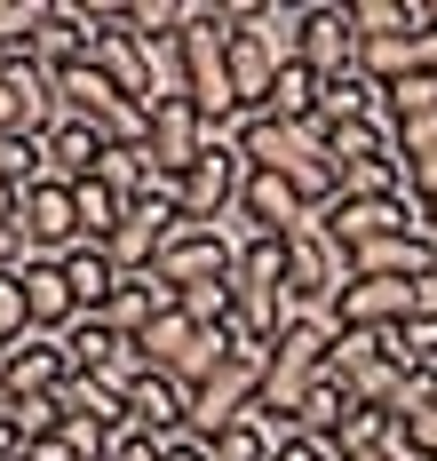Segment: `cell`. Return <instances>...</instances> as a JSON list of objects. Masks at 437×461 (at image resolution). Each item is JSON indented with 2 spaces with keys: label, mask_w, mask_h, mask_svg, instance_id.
Wrapping results in <instances>:
<instances>
[{
  "label": "cell",
  "mask_w": 437,
  "mask_h": 461,
  "mask_svg": "<svg viewBox=\"0 0 437 461\" xmlns=\"http://www.w3.org/2000/svg\"><path fill=\"white\" fill-rule=\"evenodd\" d=\"M318 223H326V239H334L342 255H358V247H374L389 230H422V207L406 191H389V199H334Z\"/></svg>",
  "instance_id": "cell-12"
},
{
  "label": "cell",
  "mask_w": 437,
  "mask_h": 461,
  "mask_svg": "<svg viewBox=\"0 0 437 461\" xmlns=\"http://www.w3.org/2000/svg\"><path fill=\"white\" fill-rule=\"evenodd\" d=\"M56 342H64V366H72V374H111V366H120V350H128L103 319H72Z\"/></svg>",
  "instance_id": "cell-24"
},
{
  "label": "cell",
  "mask_w": 437,
  "mask_h": 461,
  "mask_svg": "<svg viewBox=\"0 0 437 461\" xmlns=\"http://www.w3.org/2000/svg\"><path fill=\"white\" fill-rule=\"evenodd\" d=\"M120 24H128L144 48H175V41H183V24H192V0H128Z\"/></svg>",
  "instance_id": "cell-28"
},
{
  "label": "cell",
  "mask_w": 437,
  "mask_h": 461,
  "mask_svg": "<svg viewBox=\"0 0 437 461\" xmlns=\"http://www.w3.org/2000/svg\"><path fill=\"white\" fill-rule=\"evenodd\" d=\"M16 286H24V326H32V334H64V326L80 319V303H72L64 271L40 263V255H24V263H16Z\"/></svg>",
  "instance_id": "cell-20"
},
{
  "label": "cell",
  "mask_w": 437,
  "mask_h": 461,
  "mask_svg": "<svg viewBox=\"0 0 437 461\" xmlns=\"http://www.w3.org/2000/svg\"><path fill=\"white\" fill-rule=\"evenodd\" d=\"M16 334H32V326H24V286H16V271H0V350H8Z\"/></svg>",
  "instance_id": "cell-36"
},
{
  "label": "cell",
  "mask_w": 437,
  "mask_h": 461,
  "mask_svg": "<svg viewBox=\"0 0 437 461\" xmlns=\"http://www.w3.org/2000/svg\"><path fill=\"white\" fill-rule=\"evenodd\" d=\"M422 311H437V278H430V286H422Z\"/></svg>",
  "instance_id": "cell-46"
},
{
  "label": "cell",
  "mask_w": 437,
  "mask_h": 461,
  "mask_svg": "<svg viewBox=\"0 0 437 461\" xmlns=\"http://www.w3.org/2000/svg\"><path fill=\"white\" fill-rule=\"evenodd\" d=\"M64 382H72V366H64V342H56V334H16V342L0 350V406L56 398Z\"/></svg>",
  "instance_id": "cell-10"
},
{
  "label": "cell",
  "mask_w": 437,
  "mask_h": 461,
  "mask_svg": "<svg viewBox=\"0 0 437 461\" xmlns=\"http://www.w3.org/2000/svg\"><path fill=\"white\" fill-rule=\"evenodd\" d=\"M294 64H302V72H318V88H326V80H342V72H358V32H350V8H342V0L302 8Z\"/></svg>",
  "instance_id": "cell-13"
},
{
  "label": "cell",
  "mask_w": 437,
  "mask_h": 461,
  "mask_svg": "<svg viewBox=\"0 0 437 461\" xmlns=\"http://www.w3.org/2000/svg\"><path fill=\"white\" fill-rule=\"evenodd\" d=\"M239 184H246V151H239L231 136H215V143L192 159V176L175 184V199H183V215H192V223H231Z\"/></svg>",
  "instance_id": "cell-8"
},
{
  "label": "cell",
  "mask_w": 437,
  "mask_h": 461,
  "mask_svg": "<svg viewBox=\"0 0 437 461\" xmlns=\"http://www.w3.org/2000/svg\"><path fill=\"white\" fill-rule=\"evenodd\" d=\"M246 8H254V0H231V8H223V48H231V95H239V120H254V112L271 104V80H279V64H271V48L254 41Z\"/></svg>",
  "instance_id": "cell-14"
},
{
  "label": "cell",
  "mask_w": 437,
  "mask_h": 461,
  "mask_svg": "<svg viewBox=\"0 0 437 461\" xmlns=\"http://www.w3.org/2000/svg\"><path fill=\"white\" fill-rule=\"evenodd\" d=\"M167 311H175V286L159 271H120V294L103 303V326H111L120 342H136V334H144L151 319H167Z\"/></svg>",
  "instance_id": "cell-19"
},
{
  "label": "cell",
  "mask_w": 437,
  "mask_h": 461,
  "mask_svg": "<svg viewBox=\"0 0 437 461\" xmlns=\"http://www.w3.org/2000/svg\"><path fill=\"white\" fill-rule=\"evenodd\" d=\"M389 358V334H366V326H334V342H326V382H358V374H374Z\"/></svg>",
  "instance_id": "cell-25"
},
{
  "label": "cell",
  "mask_w": 437,
  "mask_h": 461,
  "mask_svg": "<svg viewBox=\"0 0 437 461\" xmlns=\"http://www.w3.org/2000/svg\"><path fill=\"white\" fill-rule=\"evenodd\" d=\"M128 429H144V438H159V446L192 438V390L167 382V374H144V382L128 390Z\"/></svg>",
  "instance_id": "cell-17"
},
{
  "label": "cell",
  "mask_w": 437,
  "mask_h": 461,
  "mask_svg": "<svg viewBox=\"0 0 437 461\" xmlns=\"http://www.w3.org/2000/svg\"><path fill=\"white\" fill-rule=\"evenodd\" d=\"M389 358L414 374V366H437V311H422V319H406L397 334H389Z\"/></svg>",
  "instance_id": "cell-33"
},
{
  "label": "cell",
  "mask_w": 437,
  "mask_h": 461,
  "mask_svg": "<svg viewBox=\"0 0 437 461\" xmlns=\"http://www.w3.org/2000/svg\"><path fill=\"white\" fill-rule=\"evenodd\" d=\"M175 215H183L175 199H128L120 230L103 239V247H111V263H120V271H151V263H159V239H167Z\"/></svg>",
  "instance_id": "cell-18"
},
{
  "label": "cell",
  "mask_w": 437,
  "mask_h": 461,
  "mask_svg": "<svg viewBox=\"0 0 437 461\" xmlns=\"http://www.w3.org/2000/svg\"><path fill=\"white\" fill-rule=\"evenodd\" d=\"M16 199H24V191H16V184H0V215H16Z\"/></svg>",
  "instance_id": "cell-44"
},
{
  "label": "cell",
  "mask_w": 437,
  "mask_h": 461,
  "mask_svg": "<svg viewBox=\"0 0 437 461\" xmlns=\"http://www.w3.org/2000/svg\"><path fill=\"white\" fill-rule=\"evenodd\" d=\"M342 120H382V88L366 72H342L318 88V128H342Z\"/></svg>",
  "instance_id": "cell-26"
},
{
  "label": "cell",
  "mask_w": 437,
  "mask_h": 461,
  "mask_svg": "<svg viewBox=\"0 0 437 461\" xmlns=\"http://www.w3.org/2000/svg\"><path fill=\"white\" fill-rule=\"evenodd\" d=\"M16 239H24V255H40V263L72 255V247H80V207H72V184L40 176V184L24 191V199H16Z\"/></svg>",
  "instance_id": "cell-9"
},
{
  "label": "cell",
  "mask_w": 437,
  "mask_h": 461,
  "mask_svg": "<svg viewBox=\"0 0 437 461\" xmlns=\"http://www.w3.org/2000/svg\"><path fill=\"white\" fill-rule=\"evenodd\" d=\"M254 398H263V342H239V350L192 390V438L207 446L215 429L246 421V414H254Z\"/></svg>",
  "instance_id": "cell-5"
},
{
  "label": "cell",
  "mask_w": 437,
  "mask_h": 461,
  "mask_svg": "<svg viewBox=\"0 0 437 461\" xmlns=\"http://www.w3.org/2000/svg\"><path fill=\"white\" fill-rule=\"evenodd\" d=\"M326 319L334 326H366V334H397L406 319H422V286H406V278H350Z\"/></svg>",
  "instance_id": "cell-11"
},
{
  "label": "cell",
  "mask_w": 437,
  "mask_h": 461,
  "mask_svg": "<svg viewBox=\"0 0 437 461\" xmlns=\"http://www.w3.org/2000/svg\"><path fill=\"white\" fill-rule=\"evenodd\" d=\"M207 143H215V128L199 120L183 95H159V104L144 112V159H151V176L183 184V176H192V159L207 151Z\"/></svg>",
  "instance_id": "cell-7"
},
{
  "label": "cell",
  "mask_w": 437,
  "mask_h": 461,
  "mask_svg": "<svg viewBox=\"0 0 437 461\" xmlns=\"http://www.w3.org/2000/svg\"><path fill=\"white\" fill-rule=\"evenodd\" d=\"M406 199H414V207H422V199H437V151L406 167Z\"/></svg>",
  "instance_id": "cell-38"
},
{
  "label": "cell",
  "mask_w": 437,
  "mask_h": 461,
  "mask_svg": "<svg viewBox=\"0 0 437 461\" xmlns=\"http://www.w3.org/2000/svg\"><path fill=\"white\" fill-rule=\"evenodd\" d=\"M0 461H24V438H16V421L0 414Z\"/></svg>",
  "instance_id": "cell-42"
},
{
  "label": "cell",
  "mask_w": 437,
  "mask_h": 461,
  "mask_svg": "<svg viewBox=\"0 0 437 461\" xmlns=\"http://www.w3.org/2000/svg\"><path fill=\"white\" fill-rule=\"evenodd\" d=\"M56 128V88L32 56L0 64V136H49Z\"/></svg>",
  "instance_id": "cell-15"
},
{
  "label": "cell",
  "mask_w": 437,
  "mask_h": 461,
  "mask_svg": "<svg viewBox=\"0 0 437 461\" xmlns=\"http://www.w3.org/2000/svg\"><path fill=\"white\" fill-rule=\"evenodd\" d=\"M422 230H430V239H437V199H422Z\"/></svg>",
  "instance_id": "cell-45"
},
{
  "label": "cell",
  "mask_w": 437,
  "mask_h": 461,
  "mask_svg": "<svg viewBox=\"0 0 437 461\" xmlns=\"http://www.w3.org/2000/svg\"><path fill=\"white\" fill-rule=\"evenodd\" d=\"M342 414H350V390H342V382H318V390H310V398L294 406V429L326 446V438H334V429H342Z\"/></svg>",
  "instance_id": "cell-30"
},
{
  "label": "cell",
  "mask_w": 437,
  "mask_h": 461,
  "mask_svg": "<svg viewBox=\"0 0 437 461\" xmlns=\"http://www.w3.org/2000/svg\"><path fill=\"white\" fill-rule=\"evenodd\" d=\"M40 151H49V176H56V184H88L111 143H103L96 128H80V120H56L49 136H40Z\"/></svg>",
  "instance_id": "cell-22"
},
{
  "label": "cell",
  "mask_w": 437,
  "mask_h": 461,
  "mask_svg": "<svg viewBox=\"0 0 437 461\" xmlns=\"http://www.w3.org/2000/svg\"><path fill=\"white\" fill-rule=\"evenodd\" d=\"M207 454H215V461H279V446H271V429H263V421L246 414V421H231V429H215V438H207Z\"/></svg>",
  "instance_id": "cell-32"
},
{
  "label": "cell",
  "mask_w": 437,
  "mask_h": 461,
  "mask_svg": "<svg viewBox=\"0 0 437 461\" xmlns=\"http://www.w3.org/2000/svg\"><path fill=\"white\" fill-rule=\"evenodd\" d=\"M88 64H96V72H103V80H111L120 95H128L136 112H151V104H159V64H151V48L136 41L128 24L96 32V41H88Z\"/></svg>",
  "instance_id": "cell-16"
},
{
  "label": "cell",
  "mask_w": 437,
  "mask_h": 461,
  "mask_svg": "<svg viewBox=\"0 0 437 461\" xmlns=\"http://www.w3.org/2000/svg\"><path fill=\"white\" fill-rule=\"evenodd\" d=\"M342 286H350V255L326 239V223L318 215L294 223L287 230V303H294V319H326Z\"/></svg>",
  "instance_id": "cell-4"
},
{
  "label": "cell",
  "mask_w": 437,
  "mask_h": 461,
  "mask_svg": "<svg viewBox=\"0 0 437 461\" xmlns=\"http://www.w3.org/2000/svg\"><path fill=\"white\" fill-rule=\"evenodd\" d=\"M389 151H397V167L430 159V151H437V112H414V120H389Z\"/></svg>",
  "instance_id": "cell-34"
},
{
  "label": "cell",
  "mask_w": 437,
  "mask_h": 461,
  "mask_svg": "<svg viewBox=\"0 0 437 461\" xmlns=\"http://www.w3.org/2000/svg\"><path fill=\"white\" fill-rule=\"evenodd\" d=\"M326 342H334V319H294L263 350V398H254V414H294L326 382Z\"/></svg>",
  "instance_id": "cell-3"
},
{
  "label": "cell",
  "mask_w": 437,
  "mask_h": 461,
  "mask_svg": "<svg viewBox=\"0 0 437 461\" xmlns=\"http://www.w3.org/2000/svg\"><path fill=\"white\" fill-rule=\"evenodd\" d=\"M72 207H80V239H96V247L120 230V215H128V199H120L111 184H96V176H88V184H72Z\"/></svg>",
  "instance_id": "cell-29"
},
{
  "label": "cell",
  "mask_w": 437,
  "mask_h": 461,
  "mask_svg": "<svg viewBox=\"0 0 437 461\" xmlns=\"http://www.w3.org/2000/svg\"><path fill=\"white\" fill-rule=\"evenodd\" d=\"M175 95L192 104L215 136H231V128H239L231 48H223V8H207V0H192V24H183V41H175Z\"/></svg>",
  "instance_id": "cell-2"
},
{
  "label": "cell",
  "mask_w": 437,
  "mask_h": 461,
  "mask_svg": "<svg viewBox=\"0 0 437 461\" xmlns=\"http://www.w3.org/2000/svg\"><path fill=\"white\" fill-rule=\"evenodd\" d=\"M40 24H49V0H0V64L8 56H32Z\"/></svg>",
  "instance_id": "cell-31"
},
{
  "label": "cell",
  "mask_w": 437,
  "mask_h": 461,
  "mask_svg": "<svg viewBox=\"0 0 437 461\" xmlns=\"http://www.w3.org/2000/svg\"><path fill=\"white\" fill-rule=\"evenodd\" d=\"M103 461H167V446H159V438H144V429H120V438L103 446Z\"/></svg>",
  "instance_id": "cell-37"
},
{
  "label": "cell",
  "mask_w": 437,
  "mask_h": 461,
  "mask_svg": "<svg viewBox=\"0 0 437 461\" xmlns=\"http://www.w3.org/2000/svg\"><path fill=\"white\" fill-rule=\"evenodd\" d=\"M24 461H80L64 438H40V446H24Z\"/></svg>",
  "instance_id": "cell-41"
},
{
  "label": "cell",
  "mask_w": 437,
  "mask_h": 461,
  "mask_svg": "<svg viewBox=\"0 0 437 461\" xmlns=\"http://www.w3.org/2000/svg\"><path fill=\"white\" fill-rule=\"evenodd\" d=\"M56 271H64V286H72L80 319H103V303L120 294V263H111V247H96V239H80L72 255H56Z\"/></svg>",
  "instance_id": "cell-21"
},
{
  "label": "cell",
  "mask_w": 437,
  "mask_h": 461,
  "mask_svg": "<svg viewBox=\"0 0 437 461\" xmlns=\"http://www.w3.org/2000/svg\"><path fill=\"white\" fill-rule=\"evenodd\" d=\"M56 406H64L72 421H96V429H111V438L128 429V398H120L111 382H96V374H72V382L56 390Z\"/></svg>",
  "instance_id": "cell-23"
},
{
  "label": "cell",
  "mask_w": 437,
  "mask_h": 461,
  "mask_svg": "<svg viewBox=\"0 0 437 461\" xmlns=\"http://www.w3.org/2000/svg\"><path fill=\"white\" fill-rule=\"evenodd\" d=\"M318 143H326V159L342 167H366V159H389V128L382 120H342V128H318Z\"/></svg>",
  "instance_id": "cell-27"
},
{
  "label": "cell",
  "mask_w": 437,
  "mask_h": 461,
  "mask_svg": "<svg viewBox=\"0 0 437 461\" xmlns=\"http://www.w3.org/2000/svg\"><path fill=\"white\" fill-rule=\"evenodd\" d=\"M279 461H342V454H334V446H318V438H294Z\"/></svg>",
  "instance_id": "cell-40"
},
{
  "label": "cell",
  "mask_w": 437,
  "mask_h": 461,
  "mask_svg": "<svg viewBox=\"0 0 437 461\" xmlns=\"http://www.w3.org/2000/svg\"><path fill=\"white\" fill-rule=\"evenodd\" d=\"M24 263V239H16V215H0V271H16Z\"/></svg>",
  "instance_id": "cell-39"
},
{
  "label": "cell",
  "mask_w": 437,
  "mask_h": 461,
  "mask_svg": "<svg viewBox=\"0 0 437 461\" xmlns=\"http://www.w3.org/2000/svg\"><path fill=\"white\" fill-rule=\"evenodd\" d=\"M231 263H239V239H231L223 223H192V215H175L167 239H159V263H151V271L183 294V286H207V278H231Z\"/></svg>",
  "instance_id": "cell-6"
},
{
  "label": "cell",
  "mask_w": 437,
  "mask_h": 461,
  "mask_svg": "<svg viewBox=\"0 0 437 461\" xmlns=\"http://www.w3.org/2000/svg\"><path fill=\"white\" fill-rule=\"evenodd\" d=\"M0 414L16 421V438H24V446H40V438L64 429V406H56V398H24V406H0Z\"/></svg>",
  "instance_id": "cell-35"
},
{
  "label": "cell",
  "mask_w": 437,
  "mask_h": 461,
  "mask_svg": "<svg viewBox=\"0 0 437 461\" xmlns=\"http://www.w3.org/2000/svg\"><path fill=\"white\" fill-rule=\"evenodd\" d=\"M231 143L246 151V167H263V176H279V184L302 191V207L310 215H326L334 207V159H326V143H318V128H294V120H271V112H254V120H239L231 128Z\"/></svg>",
  "instance_id": "cell-1"
},
{
  "label": "cell",
  "mask_w": 437,
  "mask_h": 461,
  "mask_svg": "<svg viewBox=\"0 0 437 461\" xmlns=\"http://www.w3.org/2000/svg\"><path fill=\"white\" fill-rule=\"evenodd\" d=\"M167 461H215V454H207L199 438H175V446H167Z\"/></svg>",
  "instance_id": "cell-43"
}]
</instances>
